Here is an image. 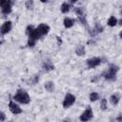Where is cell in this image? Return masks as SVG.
Masks as SVG:
<instances>
[{"label": "cell", "instance_id": "cell-3", "mask_svg": "<svg viewBox=\"0 0 122 122\" xmlns=\"http://www.w3.org/2000/svg\"><path fill=\"white\" fill-rule=\"evenodd\" d=\"M27 34L29 35V39H33V40H38L42 35L39 33L37 29H34L32 26H28L27 28Z\"/></svg>", "mask_w": 122, "mask_h": 122}, {"label": "cell", "instance_id": "cell-10", "mask_svg": "<svg viewBox=\"0 0 122 122\" xmlns=\"http://www.w3.org/2000/svg\"><path fill=\"white\" fill-rule=\"evenodd\" d=\"M11 6H12V5H10L9 2H7V3L4 4L3 6H1V11H2V13H3V14H6V15L10 14V13L11 12V10H12Z\"/></svg>", "mask_w": 122, "mask_h": 122}, {"label": "cell", "instance_id": "cell-21", "mask_svg": "<svg viewBox=\"0 0 122 122\" xmlns=\"http://www.w3.org/2000/svg\"><path fill=\"white\" fill-rule=\"evenodd\" d=\"M100 107H101V110H103V111L107 110V99H105V98L101 99V102H100Z\"/></svg>", "mask_w": 122, "mask_h": 122}, {"label": "cell", "instance_id": "cell-9", "mask_svg": "<svg viewBox=\"0 0 122 122\" xmlns=\"http://www.w3.org/2000/svg\"><path fill=\"white\" fill-rule=\"evenodd\" d=\"M36 29L38 30V31H39V33L41 35H45L50 31V27L48 25H46V24H40Z\"/></svg>", "mask_w": 122, "mask_h": 122}, {"label": "cell", "instance_id": "cell-25", "mask_svg": "<svg viewBox=\"0 0 122 122\" xmlns=\"http://www.w3.org/2000/svg\"><path fill=\"white\" fill-rule=\"evenodd\" d=\"M8 2H9L10 5H13V3H14V0H8Z\"/></svg>", "mask_w": 122, "mask_h": 122}, {"label": "cell", "instance_id": "cell-1", "mask_svg": "<svg viewBox=\"0 0 122 122\" xmlns=\"http://www.w3.org/2000/svg\"><path fill=\"white\" fill-rule=\"evenodd\" d=\"M13 99L21 104H29L30 101V95L22 90H18V92L13 95Z\"/></svg>", "mask_w": 122, "mask_h": 122}, {"label": "cell", "instance_id": "cell-13", "mask_svg": "<svg viewBox=\"0 0 122 122\" xmlns=\"http://www.w3.org/2000/svg\"><path fill=\"white\" fill-rule=\"evenodd\" d=\"M45 89H46V91H48L49 92H53V90H54V84H53V82H51V81L46 82V83H45Z\"/></svg>", "mask_w": 122, "mask_h": 122}, {"label": "cell", "instance_id": "cell-22", "mask_svg": "<svg viewBox=\"0 0 122 122\" xmlns=\"http://www.w3.org/2000/svg\"><path fill=\"white\" fill-rule=\"evenodd\" d=\"M35 43H36V40H33V39H29L28 40V46L32 48L35 46Z\"/></svg>", "mask_w": 122, "mask_h": 122}, {"label": "cell", "instance_id": "cell-4", "mask_svg": "<svg viewBox=\"0 0 122 122\" xmlns=\"http://www.w3.org/2000/svg\"><path fill=\"white\" fill-rule=\"evenodd\" d=\"M74 102H75V96L71 93H68V94H66V96L63 100V107L65 109H68L71 106H72L74 104Z\"/></svg>", "mask_w": 122, "mask_h": 122}, {"label": "cell", "instance_id": "cell-19", "mask_svg": "<svg viewBox=\"0 0 122 122\" xmlns=\"http://www.w3.org/2000/svg\"><path fill=\"white\" fill-rule=\"evenodd\" d=\"M25 6H26V8H27L28 10H32V9H33V7H34L33 0H27V2H26V4H25Z\"/></svg>", "mask_w": 122, "mask_h": 122}, {"label": "cell", "instance_id": "cell-2", "mask_svg": "<svg viewBox=\"0 0 122 122\" xmlns=\"http://www.w3.org/2000/svg\"><path fill=\"white\" fill-rule=\"evenodd\" d=\"M118 70H119V68H118L116 65H114V64L110 65L108 71L104 73V77H105L106 79H108V80H112V79H114L115 76H116V73H117Z\"/></svg>", "mask_w": 122, "mask_h": 122}, {"label": "cell", "instance_id": "cell-6", "mask_svg": "<svg viewBox=\"0 0 122 122\" xmlns=\"http://www.w3.org/2000/svg\"><path fill=\"white\" fill-rule=\"evenodd\" d=\"M92 117V109L91 108H88V109H86L84 112H83V113L80 115V117H79V119L81 120V121H89L91 118Z\"/></svg>", "mask_w": 122, "mask_h": 122}, {"label": "cell", "instance_id": "cell-27", "mask_svg": "<svg viewBox=\"0 0 122 122\" xmlns=\"http://www.w3.org/2000/svg\"><path fill=\"white\" fill-rule=\"evenodd\" d=\"M76 1H77V0H70V2H71V4H73V3H75Z\"/></svg>", "mask_w": 122, "mask_h": 122}, {"label": "cell", "instance_id": "cell-28", "mask_svg": "<svg viewBox=\"0 0 122 122\" xmlns=\"http://www.w3.org/2000/svg\"><path fill=\"white\" fill-rule=\"evenodd\" d=\"M118 23H119V25H121V26H122V18H121V19L118 21Z\"/></svg>", "mask_w": 122, "mask_h": 122}, {"label": "cell", "instance_id": "cell-11", "mask_svg": "<svg viewBox=\"0 0 122 122\" xmlns=\"http://www.w3.org/2000/svg\"><path fill=\"white\" fill-rule=\"evenodd\" d=\"M63 24H64V27H65L66 29H70V28H71V27L73 26L74 21H73V19H71V18L66 17V18L64 19V21H63Z\"/></svg>", "mask_w": 122, "mask_h": 122}, {"label": "cell", "instance_id": "cell-14", "mask_svg": "<svg viewBox=\"0 0 122 122\" xmlns=\"http://www.w3.org/2000/svg\"><path fill=\"white\" fill-rule=\"evenodd\" d=\"M60 10H61V11H62L63 13H67V12H69V10H71V5L68 4V3H63V4L61 5Z\"/></svg>", "mask_w": 122, "mask_h": 122}, {"label": "cell", "instance_id": "cell-20", "mask_svg": "<svg viewBox=\"0 0 122 122\" xmlns=\"http://www.w3.org/2000/svg\"><path fill=\"white\" fill-rule=\"evenodd\" d=\"M74 11H75L76 15H78V16H82V15H84V10H83L81 7H77V8H75V9H74Z\"/></svg>", "mask_w": 122, "mask_h": 122}, {"label": "cell", "instance_id": "cell-15", "mask_svg": "<svg viewBox=\"0 0 122 122\" xmlns=\"http://www.w3.org/2000/svg\"><path fill=\"white\" fill-rule=\"evenodd\" d=\"M110 101H111V103L112 105H117L118 102H119V96L117 94H112L110 97Z\"/></svg>", "mask_w": 122, "mask_h": 122}, {"label": "cell", "instance_id": "cell-7", "mask_svg": "<svg viewBox=\"0 0 122 122\" xmlns=\"http://www.w3.org/2000/svg\"><path fill=\"white\" fill-rule=\"evenodd\" d=\"M11 28H12L11 21H6V22H4L3 25H2V27H1V33H2V35H5V34L9 33L11 30Z\"/></svg>", "mask_w": 122, "mask_h": 122}, {"label": "cell", "instance_id": "cell-30", "mask_svg": "<svg viewBox=\"0 0 122 122\" xmlns=\"http://www.w3.org/2000/svg\"><path fill=\"white\" fill-rule=\"evenodd\" d=\"M117 120H122V115H120L119 117H117Z\"/></svg>", "mask_w": 122, "mask_h": 122}, {"label": "cell", "instance_id": "cell-17", "mask_svg": "<svg viewBox=\"0 0 122 122\" xmlns=\"http://www.w3.org/2000/svg\"><path fill=\"white\" fill-rule=\"evenodd\" d=\"M89 98H90V100H91L92 102L96 101L97 99H99V94H98L97 92H92V93H90Z\"/></svg>", "mask_w": 122, "mask_h": 122}, {"label": "cell", "instance_id": "cell-8", "mask_svg": "<svg viewBox=\"0 0 122 122\" xmlns=\"http://www.w3.org/2000/svg\"><path fill=\"white\" fill-rule=\"evenodd\" d=\"M101 63V59L99 57H92L87 60V65L89 68H94L98 65H100Z\"/></svg>", "mask_w": 122, "mask_h": 122}, {"label": "cell", "instance_id": "cell-31", "mask_svg": "<svg viewBox=\"0 0 122 122\" xmlns=\"http://www.w3.org/2000/svg\"><path fill=\"white\" fill-rule=\"evenodd\" d=\"M121 14H122V9H121Z\"/></svg>", "mask_w": 122, "mask_h": 122}, {"label": "cell", "instance_id": "cell-29", "mask_svg": "<svg viewBox=\"0 0 122 122\" xmlns=\"http://www.w3.org/2000/svg\"><path fill=\"white\" fill-rule=\"evenodd\" d=\"M119 37H120V38L122 39V30H121V31L119 32Z\"/></svg>", "mask_w": 122, "mask_h": 122}, {"label": "cell", "instance_id": "cell-12", "mask_svg": "<svg viewBox=\"0 0 122 122\" xmlns=\"http://www.w3.org/2000/svg\"><path fill=\"white\" fill-rule=\"evenodd\" d=\"M85 52H86V50H85V47H84V46L79 45V46L76 47V49H75V53H76L77 55L82 56V55L85 54Z\"/></svg>", "mask_w": 122, "mask_h": 122}, {"label": "cell", "instance_id": "cell-5", "mask_svg": "<svg viewBox=\"0 0 122 122\" xmlns=\"http://www.w3.org/2000/svg\"><path fill=\"white\" fill-rule=\"evenodd\" d=\"M9 110H10V112L13 113V114H19V113L22 112V109H21L15 102H13L12 99H10V102H9Z\"/></svg>", "mask_w": 122, "mask_h": 122}, {"label": "cell", "instance_id": "cell-26", "mask_svg": "<svg viewBox=\"0 0 122 122\" xmlns=\"http://www.w3.org/2000/svg\"><path fill=\"white\" fill-rule=\"evenodd\" d=\"M42 3H47V2H49V0H40Z\"/></svg>", "mask_w": 122, "mask_h": 122}, {"label": "cell", "instance_id": "cell-18", "mask_svg": "<svg viewBox=\"0 0 122 122\" xmlns=\"http://www.w3.org/2000/svg\"><path fill=\"white\" fill-rule=\"evenodd\" d=\"M43 69L45 70V71H52V70H54V66H52L51 63H44L43 64Z\"/></svg>", "mask_w": 122, "mask_h": 122}, {"label": "cell", "instance_id": "cell-24", "mask_svg": "<svg viewBox=\"0 0 122 122\" xmlns=\"http://www.w3.org/2000/svg\"><path fill=\"white\" fill-rule=\"evenodd\" d=\"M8 2V0H0V6H3L4 4H6Z\"/></svg>", "mask_w": 122, "mask_h": 122}, {"label": "cell", "instance_id": "cell-16", "mask_svg": "<svg viewBox=\"0 0 122 122\" xmlns=\"http://www.w3.org/2000/svg\"><path fill=\"white\" fill-rule=\"evenodd\" d=\"M107 24H108V26H110V27H114V26L117 24V19H116L114 16H111V17L109 18Z\"/></svg>", "mask_w": 122, "mask_h": 122}, {"label": "cell", "instance_id": "cell-23", "mask_svg": "<svg viewBox=\"0 0 122 122\" xmlns=\"http://www.w3.org/2000/svg\"><path fill=\"white\" fill-rule=\"evenodd\" d=\"M1 118H0V121L1 122H3V121H5V119H6V115H5V113L3 112H1Z\"/></svg>", "mask_w": 122, "mask_h": 122}]
</instances>
